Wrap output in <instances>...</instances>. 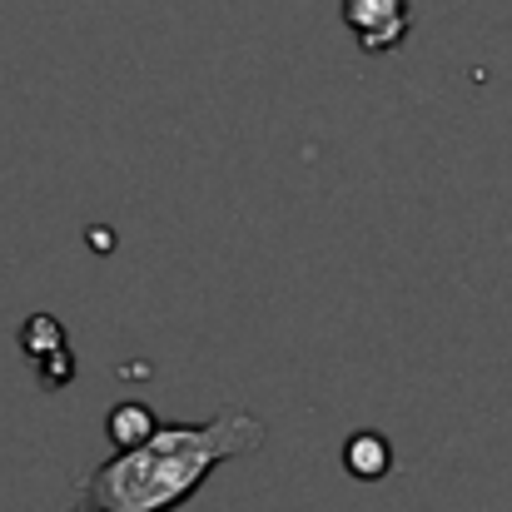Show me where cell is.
I'll return each mask as SVG.
<instances>
[{
    "label": "cell",
    "instance_id": "4",
    "mask_svg": "<svg viewBox=\"0 0 512 512\" xmlns=\"http://www.w3.org/2000/svg\"><path fill=\"white\" fill-rule=\"evenodd\" d=\"M105 433H110V443H115L120 453H130V448H140V443H150V438L160 433V418H155L145 403H120V408H110Z\"/></svg>",
    "mask_w": 512,
    "mask_h": 512
},
{
    "label": "cell",
    "instance_id": "5",
    "mask_svg": "<svg viewBox=\"0 0 512 512\" xmlns=\"http://www.w3.org/2000/svg\"><path fill=\"white\" fill-rule=\"evenodd\" d=\"M70 512H100V508H90V503H80V508H70Z\"/></svg>",
    "mask_w": 512,
    "mask_h": 512
},
{
    "label": "cell",
    "instance_id": "2",
    "mask_svg": "<svg viewBox=\"0 0 512 512\" xmlns=\"http://www.w3.org/2000/svg\"><path fill=\"white\" fill-rule=\"evenodd\" d=\"M343 25L368 55H388L403 45L413 15H408V0H343Z\"/></svg>",
    "mask_w": 512,
    "mask_h": 512
},
{
    "label": "cell",
    "instance_id": "1",
    "mask_svg": "<svg viewBox=\"0 0 512 512\" xmlns=\"http://www.w3.org/2000/svg\"><path fill=\"white\" fill-rule=\"evenodd\" d=\"M264 438L269 428L244 408H224L209 423H160L150 443L100 463L80 493L100 512H170L189 503L219 463L259 453Z\"/></svg>",
    "mask_w": 512,
    "mask_h": 512
},
{
    "label": "cell",
    "instance_id": "3",
    "mask_svg": "<svg viewBox=\"0 0 512 512\" xmlns=\"http://www.w3.org/2000/svg\"><path fill=\"white\" fill-rule=\"evenodd\" d=\"M343 468H348L353 478H363V483L383 478V473L393 468V448H388V438H383V433H373V428L353 433V438L343 443Z\"/></svg>",
    "mask_w": 512,
    "mask_h": 512
}]
</instances>
